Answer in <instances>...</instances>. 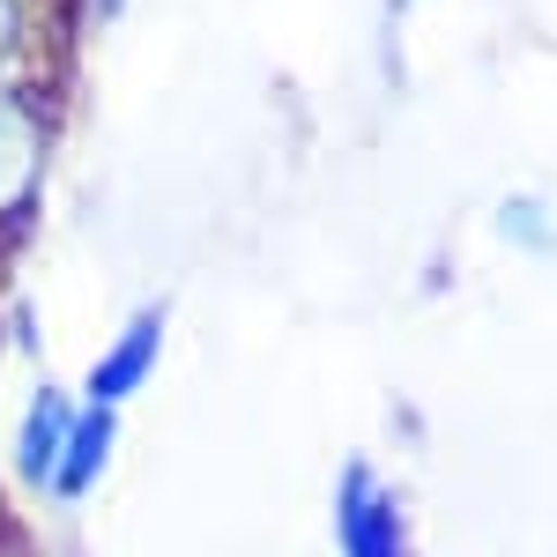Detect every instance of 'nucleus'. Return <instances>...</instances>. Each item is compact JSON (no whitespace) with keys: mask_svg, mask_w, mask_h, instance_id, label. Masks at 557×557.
Instances as JSON below:
<instances>
[{"mask_svg":"<svg viewBox=\"0 0 557 557\" xmlns=\"http://www.w3.org/2000/svg\"><path fill=\"white\" fill-rule=\"evenodd\" d=\"M38 172H45V141H38V120H30V104L0 97V223H15V215L30 209V194H38Z\"/></svg>","mask_w":557,"mask_h":557,"instance_id":"7ed1b4c3","label":"nucleus"},{"mask_svg":"<svg viewBox=\"0 0 557 557\" xmlns=\"http://www.w3.org/2000/svg\"><path fill=\"white\" fill-rule=\"evenodd\" d=\"M335 557H409L401 498L364 461L343 469V483H335Z\"/></svg>","mask_w":557,"mask_h":557,"instance_id":"f257e3e1","label":"nucleus"},{"mask_svg":"<svg viewBox=\"0 0 557 557\" xmlns=\"http://www.w3.org/2000/svg\"><path fill=\"white\" fill-rule=\"evenodd\" d=\"M67 424H75V401H60L52 386L30 394L23 424H15V475L30 491H52V469H60V446H67Z\"/></svg>","mask_w":557,"mask_h":557,"instance_id":"20e7f679","label":"nucleus"},{"mask_svg":"<svg viewBox=\"0 0 557 557\" xmlns=\"http://www.w3.org/2000/svg\"><path fill=\"white\" fill-rule=\"evenodd\" d=\"M157 357H164V312H134L127 327L112 335V349L89 364L83 380V409H127L134 394L149 386V372H157Z\"/></svg>","mask_w":557,"mask_h":557,"instance_id":"f03ea898","label":"nucleus"},{"mask_svg":"<svg viewBox=\"0 0 557 557\" xmlns=\"http://www.w3.org/2000/svg\"><path fill=\"white\" fill-rule=\"evenodd\" d=\"M8 38H15V0H0V52H8Z\"/></svg>","mask_w":557,"mask_h":557,"instance_id":"423d86ee","label":"nucleus"},{"mask_svg":"<svg viewBox=\"0 0 557 557\" xmlns=\"http://www.w3.org/2000/svg\"><path fill=\"white\" fill-rule=\"evenodd\" d=\"M112 438H120V417L112 409H75L67 424V446H60V469H52V498H89L97 475L112 469Z\"/></svg>","mask_w":557,"mask_h":557,"instance_id":"39448f33","label":"nucleus"}]
</instances>
